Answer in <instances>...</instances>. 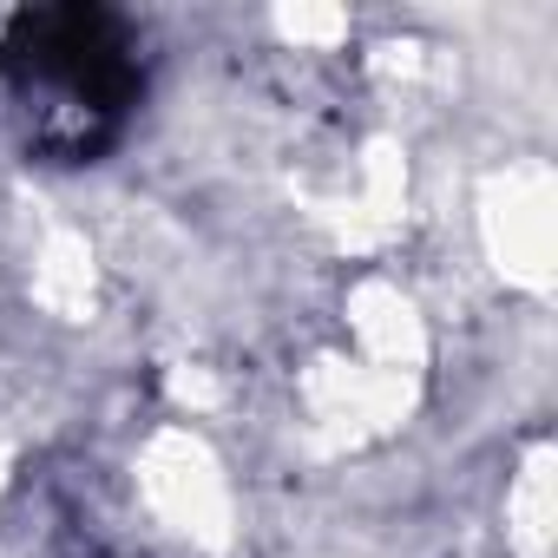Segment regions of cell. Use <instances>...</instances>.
<instances>
[{"mask_svg": "<svg viewBox=\"0 0 558 558\" xmlns=\"http://www.w3.org/2000/svg\"><path fill=\"white\" fill-rule=\"evenodd\" d=\"M138 99V40L106 8H27L0 34V119L40 165H99Z\"/></svg>", "mask_w": 558, "mask_h": 558, "instance_id": "6da1fadb", "label": "cell"}]
</instances>
